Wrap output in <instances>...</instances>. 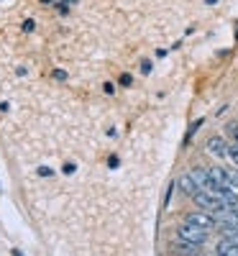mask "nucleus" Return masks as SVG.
Segmentation results:
<instances>
[{
  "label": "nucleus",
  "mask_w": 238,
  "mask_h": 256,
  "mask_svg": "<svg viewBox=\"0 0 238 256\" xmlns=\"http://www.w3.org/2000/svg\"><path fill=\"white\" fill-rule=\"evenodd\" d=\"M177 236L182 238V241H190V244H198V246H202L205 241H208V230L205 228H200V226H194V223H180L177 226Z\"/></svg>",
  "instance_id": "1"
},
{
  "label": "nucleus",
  "mask_w": 238,
  "mask_h": 256,
  "mask_svg": "<svg viewBox=\"0 0 238 256\" xmlns=\"http://www.w3.org/2000/svg\"><path fill=\"white\" fill-rule=\"evenodd\" d=\"M184 220H187V223H194V226H200V228H205V230H210V228L215 226V218L208 216V212H190Z\"/></svg>",
  "instance_id": "2"
},
{
  "label": "nucleus",
  "mask_w": 238,
  "mask_h": 256,
  "mask_svg": "<svg viewBox=\"0 0 238 256\" xmlns=\"http://www.w3.org/2000/svg\"><path fill=\"white\" fill-rule=\"evenodd\" d=\"M208 152H212L215 156H220V159H226L228 156V144L220 138V136H212L210 141H208Z\"/></svg>",
  "instance_id": "3"
},
{
  "label": "nucleus",
  "mask_w": 238,
  "mask_h": 256,
  "mask_svg": "<svg viewBox=\"0 0 238 256\" xmlns=\"http://www.w3.org/2000/svg\"><path fill=\"white\" fill-rule=\"evenodd\" d=\"M180 187H182V192H187V195H192V198L202 190V187L198 184V180L192 177V172H190V174H184V177H180Z\"/></svg>",
  "instance_id": "4"
},
{
  "label": "nucleus",
  "mask_w": 238,
  "mask_h": 256,
  "mask_svg": "<svg viewBox=\"0 0 238 256\" xmlns=\"http://www.w3.org/2000/svg\"><path fill=\"white\" fill-rule=\"evenodd\" d=\"M215 251H218V256H238V244L223 238L218 246H215Z\"/></svg>",
  "instance_id": "5"
},
{
  "label": "nucleus",
  "mask_w": 238,
  "mask_h": 256,
  "mask_svg": "<svg viewBox=\"0 0 238 256\" xmlns=\"http://www.w3.org/2000/svg\"><path fill=\"white\" fill-rule=\"evenodd\" d=\"M192 177L198 180V184L202 187V190H208V184H210V174H208V169H192Z\"/></svg>",
  "instance_id": "6"
},
{
  "label": "nucleus",
  "mask_w": 238,
  "mask_h": 256,
  "mask_svg": "<svg viewBox=\"0 0 238 256\" xmlns=\"http://www.w3.org/2000/svg\"><path fill=\"white\" fill-rule=\"evenodd\" d=\"M228 159L238 166V144H230V146H228Z\"/></svg>",
  "instance_id": "7"
},
{
  "label": "nucleus",
  "mask_w": 238,
  "mask_h": 256,
  "mask_svg": "<svg viewBox=\"0 0 238 256\" xmlns=\"http://www.w3.org/2000/svg\"><path fill=\"white\" fill-rule=\"evenodd\" d=\"M226 172H228V182H230V187L238 190V169H226Z\"/></svg>",
  "instance_id": "8"
},
{
  "label": "nucleus",
  "mask_w": 238,
  "mask_h": 256,
  "mask_svg": "<svg viewBox=\"0 0 238 256\" xmlns=\"http://www.w3.org/2000/svg\"><path fill=\"white\" fill-rule=\"evenodd\" d=\"M141 72H144V74H148V72H151V62H148V59H144V62H141Z\"/></svg>",
  "instance_id": "9"
},
{
  "label": "nucleus",
  "mask_w": 238,
  "mask_h": 256,
  "mask_svg": "<svg viewBox=\"0 0 238 256\" xmlns=\"http://www.w3.org/2000/svg\"><path fill=\"white\" fill-rule=\"evenodd\" d=\"M38 174L41 177H52V169L49 166H38Z\"/></svg>",
  "instance_id": "10"
},
{
  "label": "nucleus",
  "mask_w": 238,
  "mask_h": 256,
  "mask_svg": "<svg viewBox=\"0 0 238 256\" xmlns=\"http://www.w3.org/2000/svg\"><path fill=\"white\" fill-rule=\"evenodd\" d=\"M131 82H134V80H131V74H123V77H120V84H126V88H128Z\"/></svg>",
  "instance_id": "11"
},
{
  "label": "nucleus",
  "mask_w": 238,
  "mask_h": 256,
  "mask_svg": "<svg viewBox=\"0 0 238 256\" xmlns=\"http://www.w3.org/2000/svg\"><path fill=\"white\" fill-rule=\"evenodd\" d=\"M233 136H236V144H238V126L233 128Z\"/></svg>",
  "instance_id": "12"
},
{
  "label": "nucleus",
  "mask_w": 238,
  "mask_h": 256,
  "mask_svg": "<svg viewBox=\"0 0 238 256\" xmlns=\"http://www.w3.org/2000/svg\"><path fill=\"white\" fill-rule=\"evenodd\" d=\"M205 3H208V6H215V3H218V0H205Z\"/></svg>",
  "instance_id": "13"
},
{
  "label": "nucleus",
  "mask_w": 238,
  "mask_h": 256,
  "mask_svg": "<svg viewBox=\"0 0 238 256\" xmlns=\"http://www.w3.org/2000/svg\"><path fill=\"white\" fill-rule=\"evenodd\" d=\"M13 256H24V254H20V251H13Z\"/></svg>",
  "instance_id": "14"
},
{
  "label": "nucleus",
  "mask_w": 238,
  "mask_h": 256,
  "mask_svg": "<svg viewBox=\"0 0 238 256\" xmlns=\"http://www.w3.org/2000/svg\"><path fill=\"white\" fill-rule=\"evenodd\" d=\"M233 238H238V230H236V233H233Z\"/></svg>",
  "instance_id": "15"
},
{
  "label": "nucleus",
  "mask_w": 238,
  "mask_h": 256,
  "mask_svg": "<svg viewBox=\"0 0 238 256\" xmlns=\"http://www.w3.org/2000/svg\"><path fill=\"white\" fill-rule=\"evenodd\" d=\"M41 3H52V0H41Z\"/></svg>",
  "instance_id": "16"
},
{
  "label": "nucleus",
  "mask_w": 238,
  "mask_h": 256,
  "mask_svg": "<svg viewBox=\"0 0 238 256\" xmlns=\"http://www.w3.org/2000/svg\"><path fill=\"white\" fill-rule=\"evenodd\" d=\"M67 3H74V0H67Z\"/></svg>",
  "instance_id": "17"
}]
</instances>
